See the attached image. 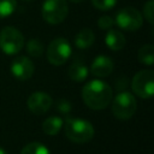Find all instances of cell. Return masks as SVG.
Returning <instances> with one entry per match:
<instances>
[{
    "label": "cell",
    "mask_w": 154,
    "mask_h": 154,
    "mask_svg": "<svg viewBox=\"0 0 154 154\" xmlns=\"http://www.w3.org/2000/svg\"><path fill=\"white\" fill-rule=\"evenodd\" d=\"M82 99L90 109L101 111L112 101L113 90L108 83L101 79H91L84 84L82 89Z\"/></svg>",
    "instance_id": "1"
},
{
    "label": "cell",
    "mask_w": 154,
    "mask_h": 154,
    "mask_svg": "<svg viewBox=\"0 0 154 154\" xmlns=\"http://www.w3.org/2000/svg\"><path fill=\"white\" fill-rule=\"evenodd\" d=\"M65 136L73 143H87L94 136V126L82 118H67L63 124Z\"/></svg>",
    "instance_id": "2"
},
{
    "label": "cell",
    "mask_w": 154,
    "mask_h": 154,
    "mask_svg": "<svg viewBox=\"0 0 154 154\" xmlns=\"http://www.w3.org/2000/svg\"><path fill=\"white\" fill-rule=\"evenodd\" d=\"M137 108L135 95L129 91H120L112 101V113L119 120L130 119Z\"/></svg>",
    "instance_id": "3"
},
{
    "label": "cell",
    "mask_w": 154,
    "mask_h": 154,
    "mask_svg": "<svg viewBox=\"0 0 154 154\" xmlns=\"http://www.w3.org/2000/svg\"><path fill=\"white\" fill-rule=\"evenodd\" d=\"M24 47L23 34L13 28L5 26L0 30V49L7 55H14L22 51Z\"/></svg>",
    "instance_id": "4"
},
{
    "label": "cell",
    "mask_w": 154,
    "mask_h": 154,
    "mask_svg": "<svg viewBox=\"0 0 154 154\" xmlns=\"http://www.w3.org/2000/svg\"><path fill=\"white\" fill-rule=\"evenodd\" d=\"M41 13L48 24H60L69 13V6L66 0H45Z\"/></svg>",
    "instance_id": "5"
},
{
    "label": "cell",
    "mask_w": 154,
    "mask_h": 154,
    "mask_svg": "<svg viewBox=\"0 0 154 154\" xmlns=\"http://www.w3.org/2000/svg\"><path fill=\"white\" fill-rule=\"evenodd\" d=\"M132 91L141 99H149L154 94V72L152 70L138 71L131 81Z\"/></svg>",
    "instance_id": "6"
},
{
    "label": "cell",
    "mask_w": 154,
    "mask_h": 154,
    "mask_svg": "<svg viewBox=\"0 0 154 154\" xmlns=\"http://www.w3.org/2000/svg\"><path fill=\"white\" fill-rule=\"evenodd\" d=\"M72 53V48L66 38L58 37L54 38L47 48V60L54 65V66H60L67 61Z\"/></svg>",
    "instance_id": "7"
},
{
    "label": "cell",
    "mask_w": 154,
    "mask_h": 154,
    "mask_svg": "<svg viewBox=\"0 0 154 154\" xmlns=\"http://www.w3.org/2000/svg\"><path fill=\"white\" fill-rule=\"evenodd\" d=\"M116 24L128 31H135L142 26L143 16L135 7H124L119 10L114 18Z\"/></svg>",
    "instance_id": "8"
},
{
    "label": "cell",
    "mask_w": 154,
    "mask_h": 154,
    "mask_svg": "<svg viewBox=\"0 0 154 154\" xmlns=\"http://www.w3.org/2000/svg\"><path fill=\"white\" fill-rule=\"evenodd\" d=\"M10 70H11L13 77L17 78L18 81H26L32 76V73L35 71V66L28 57L19 55L12 60Z\"/></svg>",
    "instance_id": "9"
},
{
    "label": "cell",
    "mask_w": 154,
    "mask_h": 154,
    "mask_svg": "<svg viewBox=\"0 0 154 154\" xmlns=\"http://www.w3.org/2000/svg\"><path fill=\"white\" fill-rule=\"evenodd\" d=\"M28 108L37 116L45 114L53 105V99L51 95H48L45 91H34L30 94L26 101Z\"/></svg>",
    "instance_id": "10"
},
{
    "label": "cell",
    "mask_w": 154,
    "mask_h": 154,
    "mask_svg": "<svg viewBox=\"0 0 154 154\" xmlns=\"http://www.w3.org/2000/svg\"><path fill=\"white\" fill-rule=\"evenodd\" d=\"M113 69H114V64H113V60H112L109 57H106V55H97V57L93 60V63H91L90 72H91L95 77L103 78V77L109 76V75L113 72Z\"/></svg>",
    "instance_id": "11"
},
{
    "label": "cell",
    "mask_w": 154,
    "mask_h": 154,
    "mask_svg": "<svg viewBox=\"0 0 154 154\" xmlns=\"http://www.w3.org/2000/svg\"><path fill=\"white\" fill-rule=\"evenodd\" d=\"M105 43L111 51H120L126 45V38L124 34L116 29H109L105 36Z\"/></svg>",
    "instance_id": "12"
},
{
    "label": "cell",
    "mask_w": 154,
    "mask_h": 154,
    "mask_svg": "<svg viewBox=\"0 0 154 154\" xmlns=\"http://www.w3.org/2000/svg\"><path fill=\"white\" fill-rule=\"evenodd\" d=\"M67 75L70 77V79L73 81V82H83L88 77L89 70H88V67L81 60H75L69 66Z\"/></svg>",
    "instance_id": "13"
},
{
    "label": "cell",
    "mask_w": 154,
    "mask_h": 154,
    "mask_svg": "<svg viewBox=\"0 0 154 154\" xmlns=\"http://www.w3.org/2000/svg\"><path fill=\"white\" fill-rule=\"evenodd\" d=\"M95 41V35L91 29L84 28L77 32L75 36V46L79 49H87L89 48Z\"/></svg>",
    "instance_id": "14"
},
{
    "label": "cell",
    "mask_w": 154,
    "mask_h": 154,
    "mask_svg": "<svg viewBox=\"0 0 154 154\" xmlns=\"http://www.w3.org/2000/svg\"><path fill=\"white\" fill-rule=\"evenodd\" d=\"M63 124H64V120L60 117L52 116V117H48L47 119L43 120V123H42V130H43V132L46 135L54 136V135L59 134V131L63 128Z\"/></svg>",
    "instance_id": "15"
},
{
    "label": "cell",
    "mask_w": 154,
    "mask_h": 154,
    "mask_svg": "<svg viewBox=\"0 0 154 154\" xmlns=\"http://www.w3.org/2000/svg\"><path fill=\"white\" fill-rule=\"evenodd\" d=\"M137 58L141 64L152 66L154 64V46L153 45H143L138 49Z\"/></svg>",
    "instance_id": "16"
},
{
    "label": "cell",
    "mask_w": 154,
    "mask_h": 154,
    "mask_svg": "<svg viewBox=\"0 0 154 154\" xmlns=\"http://www.w3.org/2000/svg\"><path fill=\"white\" fill-rule=\"evenodd\" d=\"M25 49H26V53L30 57H34V58H38V57H41L43 54V45L37 38L29 40L25 43Z\"/></svg>",
    "instance_id": "17"
},
{
    "label": "cell",
    "mask_w": 154,
    "mask_h": 154,
    "mask_svg": "<svg viewBox=\"0 0 154 154\" xmlns=\"http://www.w3.org/2000/svg\"><path fill=\"white\" fill-rule=\"evenodd\" d=\"M20 154H51V152L45 144L40 142H31L23 147Z\"/></svg>",
    "instance_id": "18"
},
{
    "label": "cell",
    "mask_w": 154,
    "mask_h": 154,
    "mask_svg": "<svg viewBox=\"0 0 154 154\" xmlns=\"http://www.w3.org/2000/svg\"><path fill=\"white\" fill-rule=\"evenodd\" d=\"M17 7V0H0V18L11 16Z\"/></svg>",
    "instance_id": "19"
},
{
    "label": "cell",
    "mask_w": 154,
    "mask_h": 154,
    "mask_svg": "<svg viewBox=\"0 0 154 154\" xmlns=\"http://www.w3.org/2000/svg\"><path fill=\"white\" fill-rule=\"evenodd\" d=\"M91 4L95 8L100 11H107L116 6L117 0H91Z\"/></svg>",
    "instance_id": "20"
},
{
    "label": "cell",
    "mask_w": 154,
    "mask_h": 154,
    "mask_svg": "<svg viewBox=\"0 0 154 154\" xmlns=\"http://www.w3.org/2000/svg\"><path fill=\"white\" fill-rule=\"evenodd\" d=\"M143 16L149 24L154 23V0H149L143 6Z\"/></svg>",
    "instance_id": "21"
},
{
    "label": "cell",
    "mask_w": 154,
    "mask_h": 154,
    "mask_svg": "<svg viewBox=\"0 0 154 154\" xmlns=\"http://www.w3.org/2000/svg\"><path fill=\"white\" fill-rule=\"evenodd\" d=\"M55 108H57L58 112H60V113H63V114H67V113L71 112L72 105H71V102H70L67 99H60V100L57 101Z\"/></svg>",
    "instance_id": "22"
},
{
    "label": "cell",
    "mask_w": 154,
    "mask_h": 154,
    "mask_svg": "<svg viewBox=\"0 0 154 154\" xmlns=\"http://www.w3.org/2000/svg\"><path fill=\"white\" fill-rule=\"evenodd\" d=\"M114 24V19L109 16H101L99 19H97V25L100 29L102 30H109L112 28V25Z\"/></svg>",
    "instance_id": "23"
},
{
    "label": "cell",
    "mask_w": 154,
    "mask_h": 154,
    "mask_svg": "<svg viewBox=\"0 0 154 154\" xmlns=\"http://www.w3.org/2000/svg\"><path fill=\"white\" fill-rule=\"evenodd\" d=\"M0 154H8V153H7L2 147H0Z\"/></svg>",
    "instance_id": "24"
},
{
    "label": "cell",
    "mask_w": 154,
    "mask_h": 154,
    "mask_svg": "<svg viewBox=\"0 0 154 154\" xmlns=\"http://www.w3.org/2000/svg\"><path fill=\"white\" fill-rule=\"evenodd\" d=\"M72 2H83L84 0H71Z\"/></svg>",
    "instance_id": "25"
},
{
    "label": "cell",
    "mask_w": 154,
    "mask_h": 154,
    "mask_svg": "<svg viewBox=\"0 0 154 154\" xmlns=\"http://www.w3.org/2000/svg\"><path fill=\"white\" fill-rule=\"evenodd\" d=\"M24 1H34V0H24Z\"/></svg>",
    "instance_id": "26"
}]
</instances>
